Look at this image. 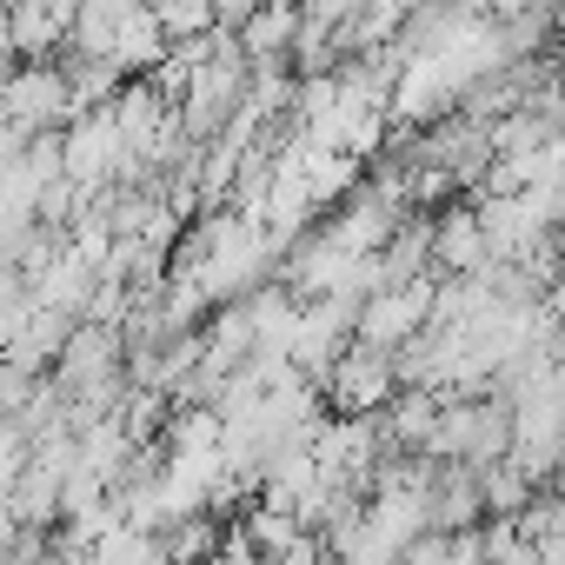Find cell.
Returning a JSON list of instances; mask_svg holds the SVG:
<instances>
[{"label":"cell","mask_w":565,"mask_h":565,"mask_svg":"<svg viewBox=\"0 0 565 565\" xmlns=\"http://www.w3.org/2000/svg\"><path fill=\"white\" fill-rule=\"evenodd\" d=\"M399 386V353H386V347H353V353H340V366H333V399L340 406H353V413H366V406H386V393Z\"/></svg>","instance_id":"obj_1"}]
</instances>
